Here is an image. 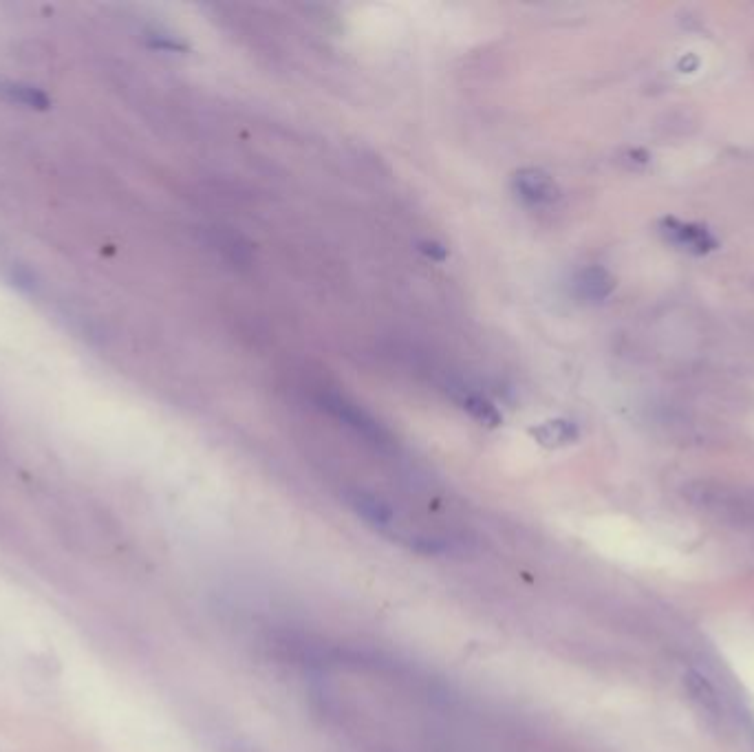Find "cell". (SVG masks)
Masks as SVG:
<instances>
[{"label": "cell", "instance_id": "1", "mask_svg": "<svg viewBox=\"0 0 754 752\" xmlns=\"http://www.w3.org/2000/svg\"><path fill=\"white\" fill-rule=\"evenodd\" d=\"M318 404L375 450H380V453H391L393 450L395 442L389 428H384L369 411H364L362 406L351 402L347 395H340L336 391L320 393Z\"/></svg>", "mask_w": 754, "mask_h": 752}, {"label": "cell", "instance_id": "2", "mask_svg": "<svg viewBox=\"0 0 754 752\" xmlns=\"http://www.w3.org/2000/svg\"><path fill=\"white\" fill-rule=\"evenodd\" d=\"M660 232L666 241L675 245L677 250H684L688 254L704 256L708 252L717 250V239L702 223L680 221L675 217H666L660 221Z\"/></svg>", "mask_w": 754, "mask_h": 752}, {"label": "cell", "instance_id": "3", "mask_svg": "<svg viewBox=\"0 0 754 752\" xmlns=\"http://www.w3.org/2000/svg\"><path fill=\"white\" fill-rule=\"evenodd\" d=\"M616 289V278L611 276L609 270L600 265H587L583 270L576 272L572 281V294L587 305H598L613 294Z\"/></svg>", "mask_w": 754, "mask_h": 752}, {"label": "cell", "instance_id": "4", "mask_svg": "<svg viewBox=\"0 0 754 752\" xmlns=\"http://www.w3.org/2000/svg\"><path fill=\"white\" fill-rule=\"evenodd\" d=\"M512 186L519 199L530 203V206H549L560 197L556 181L536 168H525L521 173H516Z\"/></svg>", "mask_w": 754, "mask_h": 752}, {"label": "cell", "instance_id": "5", "mask_svg": "<svg viewBox=\"0 0 754 752\" xmlns=\"http://www.w3.org/2000/svg\"><path fill=\"white\" fill-rule=\"evenodd\" d=\"M446 391L450 393L452 400H455L468 415L475 417L477 422L486 424V426H499L501 424V413L497 411V406H494L488 400V397H483L481 393H475L461 382H448Z\"/></svg>", "mask_w": 754, "mask_h": 752}, {"label": "cell", "instance_id": "6", "mask_svg": "<svg viewBox=\"0 0 754 752\" xmlns=\"http://www.w3.org/2000/svg\"><path fill=\"white\" fill-rule=\"evenodd\" d=\"M532 435L536 437L538 444L556 448V446H565L572 444L578 439V426L569 420H549L541 426H536Z\"/></svg>", "mask_w": 754, "mask_h": 752}, {"label": "cell", "instance_id": "7", "mask_svg": "<svg viewBox=\"0 0 754 752\" xmlns=\"http://www.w3.org/2000/svg\"><path fill=\"white\" fill-rule=\"evenodd\" d=\"M417 245H419V252L426 254L428 259H433V261H446L448 259V250L437 241H419Z\"/></svg>", "mask_w": 754, "mask_h": 752}]
</instances>
